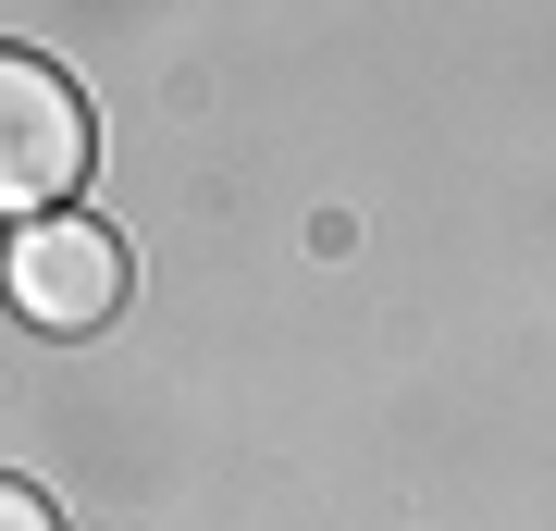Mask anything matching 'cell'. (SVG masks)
I'll return each instance as SVG.
<instances>
[{"label":"cell","instance_id":"cell-1","mask_svg":"<svg viewBox=\"0 0 556 531\" xmlns=\"http://www.w3.org/2000/svg\"><path fill=\"white\" fill-rule=\"evenodd\" d=\"M75 186H87V99H75V75L38 62V50H0V211L50 223V211H75Z\"/></svg>","mask_w":556,"mask_h":531},{"label":"cell","instance_id":"cell-2","mask_svg":"<svg viewBox=\"0 0 556 531\" xmlns=\"http://www.w3.org/2000/svg\"><path fill=\"white\" fill-rule=\"evenodd\" d=\"M0 296H13L38 334H100L124 309V236L87 211H50V223H13L0 248Z\"/></svg>","mask_w":556,"mask_h":531},{"label":"cell","instance_id":"cell-3","mask_svg":"<svg viewBox=\"0 0 556 531\" xmlns=\"http://www.w3.org/2000/svg\"><path fill=\"white\" fill-rule=\"evenodd\" d=\"M0 531H50V507H38L25 482H0Z\"/></svg>","mask_w":556,"mask_h":531}]
</instances>
